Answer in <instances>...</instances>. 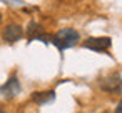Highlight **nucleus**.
Returning a JSON list of instances; mask_svg holds the SVG:
<instances>
[{
  "instance_id": "f257e3e1",
  "label": "nucleus",
  "mask_w": 122,
  "mask_h": 113,
  "mask_svg": "<svg viewBox=\"0 0 122 113\" xmlns=\"http://www.w3.org/2000/svg\"><path fill=\"white\" fill-rule=\"evenodd\" d=\"M79 40H80V35H79V32L74 30V28H62V30H59L55 35L50 37V42H52L59 50L70 48V47L77 45Z\"/></svg>"
},
{
  "instance_id": "f03ea898",
  "label": "nucleus",
  "mask_w": 122,
  "mask_h": 113,
  "mask_svg": "<svg viewBox=\"0 0 122 113\" xmlns=\"http://www.w3.org/2000/svg\"><path fill=\"white\" fill-rule=\"evenodd\" d=\"M112 45L110 37H90L84 42V47L94 52H107Z\"/></svg>"
},
{
  "instance_id": "7ed1b4c3",
  "label": "nucleus",
  "mask_w": 122,
  "mask_h": 113,
  "mask_svg": "<svg viewBox=\"0 0 122 113\" xmlns=\"http://www.w3.org/2000/svg\"><path fill=\"white\" fill-rule=\"evenodd\" d=\"M20 81H19V78L15 77V75H12L2 86H0V95L2 96H5V98H14V96H17L19 93H20Z\"/></svg>"
},
{
  "instance_id": "20e7f679",
  "label": "nucleus",
  "mask_w": 122,
  "mask_h": 113,
  "mask_svg": "<svg viewBox=\"0 0 122 113\" xmlns=\"http://www.w3.org/2000/svg\"><path fill=\"white\" fill-rule=\"evenodd\" d=\"M100 88L104 91H109V93H117V91H122V78L120 75H109L105 78H102L99 81Z\"/></svg>"
},
{
  "instance_id": "39448f33",
  "label": "nucleus",
  "mask_w": 122,
  "mask_h": 113,
  "mask_svg": "<svg viewBox=\"0 0 122 113\" xmlns=\"http://www.w3.org/2000/svg\"><path fill=\"white\" fill-rule=\"evenodd\" d=\"M24 37V28L19 25V23H9L4 32H2V38L7 42V43H15L19 42L20 38Z\"/></svg>"
},
{
  "instance_id": "423d86ee",
  "label": "nucleus",
  "mask_w": 122,
  "mask_h": 113,
  "mask_svg": "<svg viewBox=\"0 0 122 113\" xmlns=\"http://www.w3.org/2000/svg\"><path fill=\"white\" fill-rule=\"evenodd\" d=\"M27 38H29V40H35V38L47 40V37L44 35L42 25H39L37 22H30V23L27 25Z\"/></svg>"
},
{
  "instance_id": "0eeeda50",
  "label": "nucleus",
  "mask_w": 122,
  "mask_h": 113,
  "mask_svg": "<svg viewBox=\"0 0 122 113\" xmlns=\"http://www.w3.org/2000/svg\"><path fill=\"white\" fill-rule=\"evenodd\" d=\"M54 98H55V91H54V90H47V91H35V93H32V101H35L37 105L50 103Z\"/></svg>"
},
{
  "instance_id": "6e6552de",
  "label": "nucleus",
  "mask_w": 122,
  "mask_h": 113,
  "mask_svg": "<svg viewBox=\"0 0 122 113\" xmlns=\"http://www.w3.org/2000/svg\"><path fill=\"white\" fill-rule=\"evenodd\" d=\"M114 113H122V100L119 101V105H117V108H115V111Z\"/></svg>"
},
{
  "instance_id": "1a4fd4ad",
  "label": "nucleus",
  "mask_w": 122,
  "mask_h": 113,
  "mask_svg": "<svg viewBox=\"0 0 122 113\" xmlns=\"http://www.w3.org/2000/svg\"><path fill=\"white\" fill-rule=\"evenodd\" d=\"M0 113H5V110H4V108H0Z\"/></svg>"
},
{
  "instance_id": "9d476101",
  "label": "nucleus",
  "mask_w": 122,
  "mask_h": 113,
  "mask_svg": "<svg viewBox=\"0 0 122 113\" xmlns=\"http://www.w3.org/2000/svg\"><path fill=\"white\" fill-rule=\"evenodd\" d=\"M0 23H2V14H0Z\"/></svg>"
}]
</instances>
